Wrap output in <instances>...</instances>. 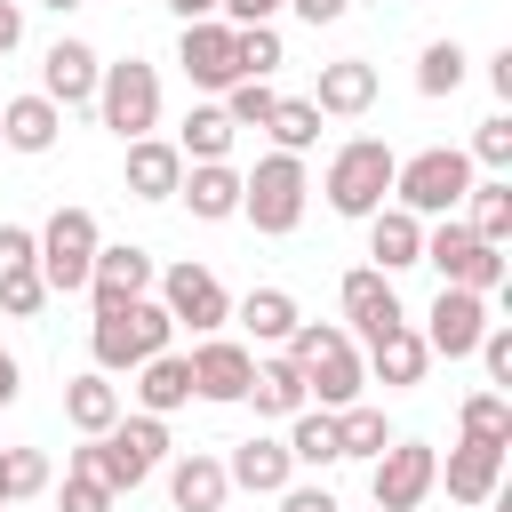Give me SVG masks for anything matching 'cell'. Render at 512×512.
I'll list each match as a JSON object with an SVG mask.
<instances>
[{
  "mask_svg": "<svg viewBox=\"0 0 512 512\" xmlns=\"http://www.w3.org/2000/svg\"><path fill=\"white\" fill-rule=\"evenodd\" d=\"M368 104H376V64H368V56L320 64V88H312V112H320V120H360Z\"/></svg>",
  "mask_w": 512,
  "mask_h": 512,
  "instance_id": "cell-21",
  "label": "cell"
},
{
  "mask_svg": "<svg viewBox=\"0 0 512 512\" xmlns=\"http://www.w3.org/2000/svg\"><path fill=\"white\" fill-rule=\"evenodd\" d=\"M160 8H168L176 24H208V16H216V0H160Z\"/></svg>",
  "mask_w": 512,
  "mask_h": 512,
  "instance_id": "cell-51",
  "label": "cell"
},
{
  "mask_svg": "<svg viewBox=\"0 0 512 512\" xmlns=\"http://www.w3.org/2000/svg\"><path fill=\"white\" fill-rule=\"evenodd\" d=\"M488 88L512 104V48H496V56H488Z\"/></svg>",
  "mask_w": 512,
  "mask_h": 512,
  "instance_id": "cell-50",
  "label": "cell"
},
{
  "mask_svg": "<svg viewBox=\"0 0 512 512\" xmlns=\"http://www.w3.org/2000/svg\"><path fill=\"white\" fill-rule=\"evenodd\" d=\"M272 504H280V512H344V504H336V496H328L320 480H288V488H280Z\"/></svg>",
  "mask_w": 512,
  "mask_h": 512,
  "instance_id": "cell-46",
  "label": "cell"
},
{
  "mask_svg": "<svg viewBox=\"0 0 512 512\" xmlns=\"http://www.w3.org/2000/svg\"><path fill=\"white\" fill-rule=\"evenodd\" d=\"M56 136H64V112L32 88V96H8L0 104V144L8 152H24V160H40V152H56Z\"/></svg>",
  "mask_w": 512,
  "mask_h": 512,
  "instance_id": "cell-25",
  "label": "cell"
},
{
  "mask_svg": "<svg viewBox=\"0 0 512 512\" xmlns=\"http://www.w3.org/2000/svg\"><path fill=\"white\" fill-rule=\"evenodd\" d=\"M304 200H312V176L296 152H264L248 176H240V216L264 232V240H288L304 224Z\"/></svg>",
  "mask_w": 512,
  "mask_h": 512,
  "instance_id": "cell-6",
  "label": "cell"
},
{
  "mask_svg": "<svg viewBox=\"0 0 512 512\" xmlns=\"http://www.w3.org/2000/svg\"><path fill=\"white\" fill-rule=\"evenodd\" d=\"M96 248H104V224L88 208H56L40 232H32V264L48 280V296H80L88 272H96Z\"/></svg>",
  "mask_w": 512,
  "mask_h": 512,
  "instance_id": "cell-8",
  "label": "cell"
},
{
  "mask_svg": "<svg viewBox=\"0 0 512 512\" xmlns=\"http://www.w3.org/2000/svg\"><path fill=\"white\" fill-rule=\"evenodd\" d=\"M16 392H24V368H16V352H0V408H16Z\"/></svg>",
  "mask_w": 512,
  "mask_h": 512,
  "instance_id": "cell-52",
  "label": "cell"
},
{
  "mask_svg": "<svg viewBox=\"0 0 512 512\" xmlns=\"http://www.w3.org/2000/svg\"><path fill=\"white\" fill-rule=\"evenodd\" d=\"M248 408H256V416H272V424L304 416V408H312V392H304V368H296L288 352H264V360H256V384H248Z\"/></svg>",
  "mask_w": 512,
  "mask_h": 512,
  "instance_id": "cell-27",
  "label": "cell"
},
{
  "mask_svg": "<svg viewBox=\"0 0 512 512\" xmlns=\"http://www.w3.org/2000/svg\"><path fill=\"white\" fill-rule=\"evenodd\" d=\"M96 120H104L120 144L152 136V128H160V72H152L144 56H120V64H104V80H96Z\"/></svg>",
  "mask_w": 512,
  "mask_h": 512,
  "instance_id": "cell-9",
  "label": "cell"
},
{
  "mask_svg": "<svg viewBox=\"0 0 512 512\" xmlns=\"http://www.w3.org/2000/svg\"><path fill=\"white\" fill-rule=\"evenodd\" d=\"M56 512H120V496H112L96 472H64V488H56Z\"/></svg>",
  "mask_w": 512,
  "mask_h": 512,
  "instance_id": "cell-42",
  "label": "cell"
},
{
  "mask_svg": "<svg viewBox=\"0 0 512 512\" xmlns=\"http://www.w3.org/2000/svg\"><path fill=\"white\" fill-rule=\"evenodd\" d=\"M296 368H304V392H312V408H352L360 392H368V368H360V344L336 328V320H296V336L280 344Z\"/></svg>",
  "mask_w": 512,
  "mask_h": 512,
  "instance_id": "cell-2",
  "label": "cell"
},
{
  "mask_svg": "<svg viewBox=\"0 0 512 512\" xmlns=\"http://www.w3.org/2000/svg\"><path fill=\"white\" fill-rule=\"evenodd\" d=\"M472 160H464V144H424V152H408L400 168H392V208H408V216H456L464 208V192H472Z\"/></svg>",
  "mask_w": 512,
  "mask_h": 512,
  "instance_id": "cell-5",
  "label": "cell"
},
{
  "mask_svg": "<svg viewBox=\"0 0 512 512\" xmlns=\"http://www.w3.org/2000/svg\"><path fill=\"white\" fill-rule=\"evenodd\" d=\"M232 320H240V344H288L304 312L288 288H248V296H232Z\"/></svg>",
  "mask_w": 512,
  "mask_h": 512,
  "instance_id": "cell-30",
  "label": "cell"
},
{
  "mask_svg": "<svg viewBox=\"0 0 512 512\" xmlns=\"http://www.w3.org/2000/svg\"><path fill=\"white\" fill-rule=\"evenodd\" d=\"M88 352H96V368H104V376H136L152 352H176V320L160 312V296L112 304V312H96V328H88Z\"/></svg>",
  "mask_w": 512,
  "mask_h": 512,
  "instance_id": "cell-4",
  "label": "cell"
},
{
  "mask_svg": "<svg viewBox=\"0 0 512 512\" xmlns=\"http://www.w3.org/2000/svg\"><path fill=\"white\" fill-rule=\"evenodd\" d=\"M464 72H472V56H464V40H424V56H416V96H456L464 88Z\"/></svg>",
  "mask_w": 512,
  "mask_h": 512,
  "instance_id": "cell-35",
  "label": "cell"
},
{
  "mask_svg": "<svg viewBox=\"0 0 512 512\" xmlns=\"http://www.w3.org/2000/svg\"><path fill=\"white\" fill-rule=\"evenodd\" d=\"M360 368H368V384H384V392H408V384H424L432 352H424L416 320H400V328H384L376 344H360Z\"/></svg>",
  "mask_w": 512,
  "mask_h": 512,
  "instance_id": "cell-18",
  "label": "cell"
},
{
  "mask_svg": "<svg viewBox=\"0 0 512 512\" xmlns=\"http://www.w3.org/2000/svg\"><path fill=\"white\" fill-rule=\"evenodd\" d=\"M168 456H176V440H168V424H160V416H120L112 432L80 440V448L64 456V472H96L112 496H136Z\"/></svg>",
  "mask_w": 512,
  "mask_h": 512,
  "instance_id": "cell-1",
  "label": "cell"
},
{
  "mask_svg": "<svg viewBox=\"0 0 512 512\" xmlns=\"http://www.w3.org/2000/svg\"><path fill=\"white\" fill-rule=\"evenodd\" d=\"M40 304H48V280H40V264H8V272H0V312H8V320H32Z\"/></svg>",
  "mask_w": 512,
  "mask_h": 512,
  "instance_id": "cell-41",
  "label": "cell"
},
{
  "mask_svg": "<svg viewBox=\"0 0 512 512\" xmlns=\"http://www.w3.org/2000/svg\"><path fill=\"white\" fill-rule=\"evenodd\" d=\"M504 456H512V448L456 440V448H448V464H440V480H448V504H496V488H504Z\"/></svg>",
  "mask_w": 512,
  "mask_h": 512,
  "instance_id": "cell-20",
  "label": "cell"
},
{
  "mask_svg": "<svg viewBox=\"0 0 512 512\" xmlns=\"http://www.w3.org/2000/svg\"><path fill=\"white\" fill-rule=\"evenodd\" d=\"M8 264H32V224H0V272Z\"/></svg>",
  "mask_w": 512,
  "mask_h": 512,
  "instance_id": "cell-47",
  "label": "cell"
},
{
  "mask_svg": "<svg viewBox=\"0 0 512 512\" xmlns=\"http://www.w3.org/2000/svg\"><path fill=\"white\" fill-rule=\"evenodd\" d=\"M336 304H344V336H352V344H376L384 328H400V320H408L400 288H392L376 264H352V272L336 280Z\"/></svg>",
  "mask_w": 512,
  "mask_h": 512,
  "instance_id": "cell-14",
  "label": "cell"
},
{
  "mask_svg": "<svg viewBox=\"0 0 512 512\" xmlns=\"http://www.w3.org/2000/svg\"><path fill=\"white\" fill-rule=\"evenodd\" d=\"M128 392H136V416H176V408H192V360L184 352H152L136 376H128Z\"/></svg>",
  "mask_w": 512,
  "mask_h": 512,
  "instance_id": "cell-22",
  "label": "cell"
},
{
  "mask_svg": "<svg viewBox=\"0 0 512 512\" xmlns=\"http://www.w3.org/2000/svg\"><path fill=\"white\" fill-rule=\"evenodd\" d=\"M288 0H216V24H232V32H248V24H272Z\"/></svg>",
  "mask_w": 512,
  "mask_h": 512,
  "instance_id": "cell-45",
  "label": "cell"
},
{
  "mask_svg": "<svg viewBox=\"0 0 512 512\" xmlns=\"http://www.w3.org/2000/svg\"><path fill=\"white\" fill-rule=\"evenodd\" d=\"M464 224H472L488 248H504V240H512V176H472V192H464Z\"/></svg>",
  "mask_w": 512,
  "mask_h": 512,
  "instance_id": "cell-33",
  "label": "cell"
},
{
  "mask_svg": "<svg viewBox=\"0 0 512 512\" xmlns=\"http://www.w3.org/2000/svg\"><path fill=\"white\" fill-rule=\"evenodd\" d=\"M392 440H400V432L384 424V408H376V400H352V408H336V448H344V456L376 464V456H384Z\"/></svg>",
  "mask_w": 512,
  "mask_h": 512,
  "instance_id": "cell-34",
  "label": "cell"
},
{
  "mask_svg": "<svg viewBox=\"0 0 512 512\" xmlns=\"http://www.w3.org/2000/svg\"><path fill=\"white\" fill-rule=\"evenodd\" d=\"M56 472H48V456L40 448H8V504H24V496H40Z\"/></svg>",
  "mask_w": 512,
  "mask_h": 512,
  "instance_id": "cell-43",
  "label": "cell"
},
{
  "mask_svg": "<svg viewBox=\"0 0 512 512\" xmlns=\"http://www.w3.org/2000/svg\"><path fill=\"white\" fill-rule=\"evenodd\" d=\"M224 496H232L224 456H208V448L168 456V504H176V512H224Z\"/></svg>",
  "mask_w": 512,
  "mask_h": 512,
  "instance_id": "cell-24",
  "label": "cell"
},
{
  "mask_svg": "<svg viewBox=\"0 0 512 512\" xmlns=\"http://www.w3.org/2000/svg\"><path fill=\"white\" fill-rule=\"evenodd\" d=\"M176 200H184L200 224H224V216H240V168H232V160H200V168H184Z\"/></svg>",
  "mask_w": 512,
  "mask_h": 512,
  "instance_id": "cell-29",
  "label": "cell"
},
{
  "mask_svg": "<svg viewBox=\"0 0 512 512\" xmlns=\"http://www.w3.org/2000/svg\"><path fill=\"white\" fill-rule=\"evenodd\" d=\"M272 104H280L272 80H232V88H224V120H232V128H264Z\"/></svg>",
  "mask_w": 512,
  "mask_h": 512,
  "instance_id": "cell-40",
  "label": "cell"
},
{
  "mask_svg": "<svg viewBox=\"0 0 512 512\" xmlns=\"http://www.w3.org/2000/svg\"><path fill=\"white\" fill-rule=\"evenodd\" d=\"M40 8H48V16H72V8H88V0H40Z\"/></svg>",
  "mask_w": 512,
  "mask_h": 512,
  "instance_id": "cell-53",
  "label": "cell"
},
{
  "mask_svg": "<svg viewBox=\"0 0 512 512\" xmlns=\"http://www.w3.org/2000/svg\"><path fill=\"white\" fill-rule=\"evenodd\" d=\"M184 360H192V400H208V408H240L256 384V344H240V336H200Z\"/></svg>",
  "mask_w": 512,
  "mask_h": 512,
  "instance_id": "cell-12",
  "label": "cell"
},
{
  "mask_svg": "<svg viewBox=\"0 0 512 512\" xmlns=\"http://www.w3.org/2000/svg\"><path fill=\"white\" fill-rule=\"evenodd\" d=\"M464 160H472V168H488V176H512V112H488V120L472 128Z\"/></svg>",
  "mask_w": 512,
  "mask_h": 512,
  "instance_id": "cell-39",
  "label": "cell"
},
{
  "mask_svg": "<svg viewBox=\"0 0 512 512\" xmlns=\"http://www.w3.org/2000/svg\"><path fill=\"white\" fill-rule=\"evenodd\" d=\"M480 368H488V392H504L512 384V328L504 320H488V336H480V352H472Z\"/></svg>",
  "mask_w": 512,
  "mask_h": 512,
  "instance_id": "cell-44",
  "label": "cell"
},
{
  "mask_svg": "<svg viewBox=\"0 0 512 512\" xmlns=\"http://www.w3.org/2000/svg\"><path fill=\"white\" fill-rule=\"evenodd\" d=\"M120 416H128V400H120V384H112L104 368H88V376H72V384H64V424H72L80 440L112 432Z\"/></svg>",
  "mask_w": 512,
  "mask_h": 512,
  "instance_id": "cell-28",
  "label": "cell"
},
{
  "mask_svg": "<svg viewBox=\"0 0 512 512\" xmlns=\"http://www.w3.org/2000/svg\"><path fill=\"white\" fill-rule=\"evenodd\" d=\"M24 48V0H0V56Z\"/></svg>",
  "mask_w": 512,
  "mask_h": 512,
  "instance_id": "cell-48",
  "label": "cell"
},
{
  "mask_svg": "<svg viewBox=\"0 0 512 512\" xmlns=\"http://www.w3.org/2000/svg\"><path fill=\"white\" fill-rule=\"evenodd\" d=\"M424 352L432 360H472L480 352V336H488V296H472V288H440L432 304H424Z\"/></svg>",
  "mask_w": 512,
  "mask_h": 512,
  "instance_id": "cell-13",
  "label": "cell"
},
{
  "mask_svg": "<svg viewBox=\"0 0 512 512\" xmlns=\"http://www.w3.org/2000/svg\"><path fill=\"white\" fill-rule=\"evenodd\" d=\"M280 448H288V464L304 472H328V464H344V448H336V416L328 408H304V416H288V432H280Z\"/></svg>",
  "mask_w": 512,
  "mask_h": 512,
  "instance_id": "cell-32",
  "label": "cell"
},
{
  "mask_svg": "<svg viewBox=\"0 0 512 512\" xmlns=\"http://www.w3.org/2000/svg\"><path fill=\"white\" fill-rule=\"evenodd\" d=\"M152 280H160L152 248H136V240H104V248H96V272H88V304H96V312L136 304V296H152Z\"/></svg>",
  "mask_w": 512,
  "mask_h": 512,
  "instance_id": "cell-15",
  "label": "cell"
},
{
  "mask_svg": "<svg viewBox=\"0 0 512 512\" xmlns=\"http://www.w3.org/2000/svg\"><path fill=\"white\" fill-rule=\"evenodd\" d=\"M456 424H464V440H488V448H512V400L504 392H464V408H456Z\"/></svg>",
  "mask_w": 512,
  "mask_h": 512,
  "instance_id": "cell-37",
  "label": "cell"
},
{
  "mask_svg": "<svg viewBox=\"0 0 512 512\" xmlns=\"http://www.w3.org/2000/svg\"><path fill=\"white\" fill-rule=\"evenodd\" d=\"M368 264L384 272V280H400V272H416L424 264V216H408V208H376L368 216Z\"/></svg>",
  "mask_w": 512,
  "mask_h": 512,
  "instance_id": "cell-19",
  "label": "cell"
},
{
  "mask_svg": "<svg viewBox=\"0 0 512 512\" xmlns=\"http://www.w3.org/2000/svg\"><path fill=\"white\" fill-rule=\"evenodd\" d=\"M120 176H128V200H176V184H184V152H176L168 136H136Z\"/></svg>",
  "mask_w": 512,
  "mask_h": 512,
  "instance_id": "cell-26",
  "label": "cell"
},
{
  "mask_svg": "<svg viewBox=\"0 0 512 512\" xmlns=\"http://www.w3.org/2000/svg\"><path fill=\"white\" fill-rule=\"evenodd\" d=\"M0 512H16V504H8V448H0Z\"/></svg>",
  "mask_w": 512,
  "mask_h": 512,
  "instance_id": "cell-54",
  "label": "cell"
},
{
  "mask_svg": "<svg viewBox=\"0 0 512 512\" xmlns=\"http://www.w3.org/2000/svg\"><path fill=\"white\" fill-rule=\"evenodd\" d=\"M176 64H184V80L192 88H208V96H224L232 80H240V48H232V24H184L176 32Z\"/></svg>",
  "mask_w": 512,
  "mask_h": 512,
  "instance_id": "cell-16",
  "label": "cell"
},
{
  "mask_svg": "<svg viewBox=\"0 0 512 512\" xmlns=\"http://www.w3.org/2000/svg\"><path fill=\"white\" fill-rule=\"evenodd\" d=\"M264 136H272V152H312L320 144V112H312V96H280L272 104V120H264Z\"/></svg>",
  "mask_w": 512,
  "mask_h": 512,
  "instance_id": "cell-36",
  "label": "cell"
},
{
  "mask_svg": "<svg viewBox=\"0 0 512 512\" xmlns=\"http://www.w3.org/2000/svg\"><path fill=\"white\" fill-rule=\"evenodd\" d=\"M440 488V448L432 440H392L368 464V512H416Z\"/></svg>",
  "mask_w": 512,
  "mask_h": 512,
  "instance_id": "cell-11",
  "label": "cell"
},
{
  "mask_svg": "<svg viewBox=\"0 0 512 512\" xmlns=\"http://www.w3.org/2000/svg\"><path fill=\"white\" fill-rule=\"evenodd\" d=\"M392 168H400V152H392L384 136H344V144L328 152V176H320V192H328V208H336V216L368 224V216L392 200Z\"/></svg>",
  "mask_w": 512,
  "mask_h": 512,
  "instance_id": "cell-3",
  "label": "cell"
},
{
  "mask_svg": "<svg viewBox=\"0 0 512 512\" xmlns=\"http://www.w3.org/2000/svg\"><path fill=\"white\" fill-rule=\"evenodd\" d=\"M232 48H240V80H272V72L288 64L280 24H248V32H232Z\"/></svg>",
  "mask_w": 512,
  "mask_h": 512,
  "instance_id": "cell-38",
  "label": "cell"
},
{
  "mask_svg": "<svg viewBox=\"0 0 512 512\" xmlns=\"http://www.w3.org/2000/svg\"><path fill=\"white\" fill-rule=\"evenodd\" d=\"M232 136H240V128L224 120V104H192L184 128H176L168 144L184 152V168H200V160H232Z\"/></svg>",
  "mask_w": 512,
  "mask_h": 512,
  "instance_id": "cell-31",
  "label": "cell"
},
{
  "mask_svg": "<svg viewBox=\"0 0 512 512\" xmlns=\"http://www.w3.org/2000/svg\"><path fill=\"white\" fill-rule=\"evenodd\" d=\"M424 264L440 272V288H472V296H496L504 272H512V256L488 248L464 216H432V224H424Z\"/></svg>",
  "mask_w": 512,
  "mask_h": 512,
  "instance_id": "cell-7",
  "label": "cell"
},
{
  "mask_svg": "<svg viewBox=\"0 0 512 512\" xmlns=\"http://www.w3.org/2000/svg\"><path fill=\"white\" fill-rule=\"evenodd\" d=\"M224 480H232V488H248V496H280V488L296 480V464H288V448H280L272 432H248V440H232Z\"/></svg>",
  "mask_w": 512,
  "mask_h": 512,
  "instance_id": "cell-23",
  "label": "cell"
},
{
  "mask_svg": "<svg viewBox=\"0 0 512 512\" xmlns=\"http://www.w3.org/2000/svg\"><path fill=\"white\" fill-rule=\"evenodd\" d=\"M288 8H296V16H304V24H312V32H320V24H336V16H344V8H352V0H288Z\"/></svg>",
  "mask_w": 512,
  "mask_h": 512,
  "instance_id": "cell-49",
  "label": "cell"
},
{
  "mask_svg": "<svg viewBox=\"0 0 512 512\" xmlns=\"http://www.w3.org/2000/svg\"><path fill=\"white\" fill-rule=\"evenodd\" d=\"M96 80H104V56H96L88 40H56V48L40 56V96H48L56 112L96 104Z\"/></svg>",
  "mask_w": 512,
  "mask_h": 512,
  "instance_id": "cell-17",
  "label": "cell"
},
{
  "mask_svg": "<svg viewBox=\"0 0 512 512\" xmlns=\"http://www.w3.org/2000/svg\"><path fill=\"white\" fill-rule=\"evenodd\" d=\"M152 296H160V312L176 320V328H192V336H224V320H232V288L208 272V264H160V280H152Z\"/></svg>",
  "mask_w": 512,
  "mask_h": 512,
  "instance_id": "cell-10",
  "label": "cell"
}]
</instances>
